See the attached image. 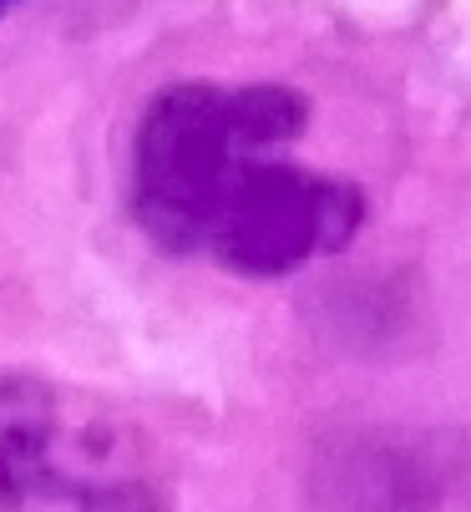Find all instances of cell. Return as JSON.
Segmentation results:
<instances>
[{"instance_id":"obj_1","label":"cell","mask_w":471,"mask_h":512,"mask_svg":"<svg viewBox=\"0 0 471 512\" xmlns=\"http://www.w3.org/2000/svg\"><path fill=\"white\" fill-rule=\"evenodd\" d=\"M304 132L284 87H183L137 142V208L173 249H208L239 274H289L345 249L365 218L350 183L279 158Z\"/></svg>"},{"instance_id":"obj_2","label":"cell","mask_w":471,"mask_h":512,"mask_svg":"<svg viewBox=\"0 0 471 512\" xmlns=\"http://www.w3.org/2000/svg\"><path fill=\"white\" fill-rule=\"evenodd\" d=\"M66 482L61 426L41 396L0 391V502L21 492H51Z\"/></svg>"}]
</instances>
